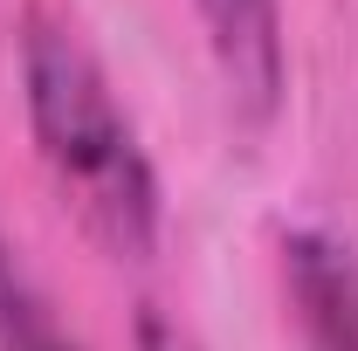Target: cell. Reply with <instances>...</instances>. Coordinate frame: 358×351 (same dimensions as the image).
Segmentation results:
<instances>
[{"label": "cell", "mask_w": 358, "mask_h": 351, "mask_svg": "<svg viewBox=\"0 0 358 351\" xmlns=\"http://www.w3.org/2000/svg\"><path fill=\"white\" fill-rule=\"evenodd\" d=\"M282 282L296 303L303 351H358V255L331 227L282 234Z\"/></svg>", "instance_id": "cell-2"}, {"label": "cell", "mask_w": 358, "mask_h": 351, "mask_svg": "<svg viewBox=\"0 0 358 351\" xmlns=\"http://www.w3.org/2000/svg\"><path fill=\"white\" fill-rule=\"evenodd\" d=\"M200 21H207V48H214V69H221L227 96L268 117L282 103V0H200Z\"/></svg>", "instance_id": "cell-3"}, {"label": "cell", "mask_w": 358, "mask_h": 351, "mask_svg": "<svg viewBox=\"0 0 358 351\" xmlns=\"http://www.w3.org/2000/svg\"><path fill=\"white\" fill-rule=\"evenodd\" d=\"M0 351H83L7 234H0Z\"/></svg>", "instance_id": "cell-4"}, {"label": "cell", "mask_w": 358, "mask_h": 351, "mask_svg": "<svg viewBox=\"0 0 358 351\" xmlns=\"http://www.w3.org/2000/svg\"><path fill=\"white\" fill-rule=\"evenodd\" d=\"M138 351H200V345H193L186 324L159 317V310H145V317H138Z\"/></svg>", "instance_id": "cell-5"}, {"label": "cell", "mask_w": 358, "mask_h": 351, "mask_svg": "<svg viewBox=\"0 0 358 351\" xmlns=\"http://www.w3.org/2000/svg\"><path fill=\"white\" fill-rule=\"evenodd\" d=\"M21 96L28 131L42 152L62 207L83 220L110 255H152L159 241V173L138 145L131 110L103 76L96 48L76 35V21L35 7L21 28Z\"/></svg>", "instance_id": "cell-1"}]
</instances>
